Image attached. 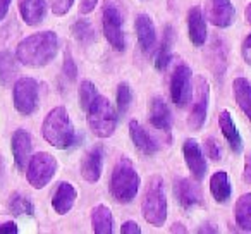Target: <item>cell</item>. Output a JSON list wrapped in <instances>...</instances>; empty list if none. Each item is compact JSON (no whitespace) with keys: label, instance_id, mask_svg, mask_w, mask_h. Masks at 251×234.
<instances>
[{"label":"cell","instance_id":"27","mask_svg":"<svg viewBox=\"0 0 251 234\" xmlns=\"http://www.w3.org/2000/svg\"><path fill=\"white\" fill-rule=\"evenodd\" d=\"M172 42H174V33H172L171 26H165L164 38L157 50V57H155V67L158 71H165L172 59Z\"/></svg>","mask_w":251,"mask_h":234},{"label":"cell","instance_id":"23","mask_svg":"<svg viewBox=\"0 0 251 234\" xmlns=\"http://www.w3.org/2000/svg\"><path fill=\"white\" fill-rule=\"evenodd\" d=\"M210 191L217 203H227L232 195V186L230 179L226 171H217L210 179Z\"/></svg>","mask_w":251,"mask_h":234},{"label":"cell","instance_id":"6","mask_svg":"<svg viewBox=\"0 0 251 234\" xmlns=\"http://www.w3.org/2000/svg\"><path fill=\"white\" fill-rule=\"evenodd\" d=\"M57 172V160L53 155L47 152H38L33 157H29V162L26 165V179L35 189H42L52 181V178Z\"/></svg>","mask_w":251,"mask_h":234},{"label":"cell","instance_id":"28","mask_svg":"<svg viewBox=\"0 0 251 234\" xmlns=\"http://www.w3.org/2000/svg\"><path fill=\"white\" fill-rule=\"evenodd\" d=\"M16 74H18L16 57L9 50H2L0 52V84H4V86L11 84Z\"/></svg>","mask_w":251,"mask_h":234},{"label":"cell","instance_id":"45","mask_svg":"<svg viewBox=\"0 0 251 234\" xmlns=\"http://www.w3.org/2000/svg\"><path fill=\"white\" fill-rule=\"evenodd\" d=\"M4 176V160H2V155H0V179Z\"/></svg>","mask_w":251,"mask_h":234},{"label":"cell","instance_id":"17","mask_svg":"<svg viewBox=\"0 0 251 234\" xmlns=\"http://www.w3.org/2000/svg\"><path fill=\"white\" fill-rule=\"evenodd\" d=\"M76 198H77V191L71 182H67V181L59 182V186H57L55 193H53V198H52L53 210H55L57 213H60V215H66L74 207Z\"/></svg>","mask_w":251,"mask_h":234},{"label":"cell","instance_id":"22","mask_svg":"<svg viewBox=\"0 0 251 234\" xmlns=\"http://www.w3.org/2000/svg\"><path fill=\"white\" fill-rule=\"evenodd\" d=\"M129 134L133 140L134 147L145 155H153L157 154V143L153 141V138L148 134V131L141 126L138 121H131L129 123Z\"/></svg>","mask_w":251,"mask_h":234},{"label":"cell","instance_id":"12","mask_svg":"<svg viewBox=\"0 0 251 234\" xmlns=\"http://www.w3.org/2000/svg\"><path fill=\"white\" fill-rule=\"evenodd\" d=\"M174 195L182 208H193L203 202L201 189H200L196 179L193 181L188 178H177L174 184Z\"/></svg>","mask_w":251,"mask_h":234},{"label":"cell","instance_id":"43","mask_svg":"<svg viewBox=\"0 0 251 234\" xmlns=\"http://www.w3.org/2000/svg\"><path fill=\"white\" fill-rule=\"evenodd\" d=\"M186 226H182V224H179V222H176L174 226L171 227V233H186Z\"/></svg>","mask_w":251,"mask_h":234},{"label":"cell","instance_id":"7","mask_svg":"<svg viewBox=\"0 0 251 234\" xmlns=\"http://www.w3.org/2000/svg\"><path fill=\"white\" fill-rule=\"evenodd\" d=\"M101 23H103V35L107 38V42L110 43L114 50L122 52L126 49L124 21H122L121 9L112 0H105L103 12H101Z\"/></svg>","mask_w":251,"mask_h":234},{"label":"cell","instance_id":"31","mask_svg":"<svg viewBox=\"0 0 251 234\" xmlns=\"http://www.w3.org/2000/svg\"><path fill=\"white\" fill-rule=\"evenodd\" d=\"M97 97H98V93H97V88H95V84L91 83V81H88V79L81 81V86H79L81 108H83V110H88V107L93 104V100Z\"/></svg>","mask_w":251,"mask_h":234},{"label":"cell","instance_id":"9","mask_svg":"<svg viewBox=\"0 0 251 234\" xmlns=\"http://www.w3.org/2000/svg\"><path fill=\"white\" fill-rule=\"evenodd\" d=\"M208 102H210V84L203 76L196 79L195 86V98H193L191 114H189V128L195 131L201 130L206 121V112H208Z\"/></svg>","mask_w":251,"mask_h":234},{"label":"cell","instance_id":"14","mask_svg":"<svg viewBox=\"0 0 251 234\" xmlns=\"http://www.w3.org/2000/svg\"><path fill=\"white\" fill-rule=\"evenodd\" d=\"M12 155H14V162L16 167L19 171H26V165L29 162V157H31V134L26 130H16L14 134H12Z\"/></svg>","mask_w":251,"mask_h":234},{"label":"cell","instance_id":"2","mask_svg":"<svg viewBox=\"0 0 251 234\" xmlns=\"http://www.w3.org/2000/svg\"><path fill=\"white\" fill-rule=\"evenodd\" d=\"M42 134L53 148L66 150L76 141V131L71 123L66 107H55L47 114L42 126Z\"/></svg>","mask_w":251,"mask_h":234},{"label":"cell","instance_id":"25","mask_svg":"<svg viewBox=\"0 0 251 234\" xmlns=\"http://www.w3.org/2000/svg\"><path fill=\"white\" fill-rule=\"evenodd\" d=\"M91 226L97 234H110L114 231V219H112V212L107 205L100 203L91 210Z\"/></svg>","mask_w":251,"mask_h":234},{"label":"cell","instance_id":"15","mask_svg":"<svg viewBox=\"0 0 251 234\" xmlns=\"http://www.w3.org/2000/svg\"><path fill=\"white\" fill-rule=\"evenodd\" d=\"M101 169H103V150L101 147H93L81 162V176L84 181L97 182L101 178Z\"/></svg>","mask_w":251,"mask_h":234},{"label":"cell","instance_id":"5","mask_svg":"<svg viewBox=\"0 0 251 234\" xmlns=\"http://www.w3.org/2000/svg\"><path fill=\"white\" fill-rule=\"evenodd\" d=\"M88 124L98 138H110L117 126V117H115V108L107 97L98 95L93 104L88 107Z\"/></svg>","mask_w":251,"mask_h":234},{"label":"cell","instance_id":"32","mask_svg":"<svg viewBox=\"0 0 251 234\" xmlns=\"http://www.w3.org/2000/svg\"><path fill=\"white\" fill-rule=\"evenodd\" d=\"M131 102H133V90H131L129 84L121 83L117 88V102H115V104H117L119 112L124 114V112L131 107Z\"/></svg>","mask_w":251,"mask_h":234},{"label":"cell","instance_id":"8","mask_svg":"<svg viewBox=\"0 0 251 234\" xmlns=\"http://www.w3.org/2000/svg\"><path fill=\"white\" fill-rule=\"evenodd\" d=\"M12 98H14V107L19 114L31 115L38 108V81L33 79V78H19L14 83V88H12Z\"/></svg>","mask_w":251,"mask_h":234},{"label":"cell","instance_id":"33","mask_svg":"<svg viewBox=\"0 0 251 234\" xmlns=\"http://www.w3.org/2000/svg\"><path fill=\"white\" fill-rule=\"evenodd\" d=\"M62 71L66 74V78L69 81H74L77 78V67H76V62H74L73 55L69 52H66L64 55V66H62Z\"/></svg>","mask_w":251,"mask_h":234},{"label":"cell","instance_id":"11","mask_svg":"<svg viewBox=\"0 0 251 234\" xmlns=\"http://www.w3.org/2000/svg\"><path fill=\"white\" fill-rule=\"evenodd\" d=\"M205 14L206 19L217 28H229L236 18V9H234L230 0H206L205 2Z\"/></svg>","mask_w":251,"mask_h":234},{"label":"cell","instance_id":"29","mask_svg":"<svg viewBox=\"0 0 251 234\" xmlns=\"http://www.w3.org/2000/svg\"><path fill=\"white\" fill-rule=\"evenodd\" d=\"M9 210L14 215H33L35 213V207L28 200V196L21 195V193H14L9 198Z\"/></svg>","mask_w":251,"mask_h":234},{"label":"cell","instance_id":"19","mask_svg":"<svg viewBox=\"0 0 251 234\" xmlns=\"http://www.w3.org/2000/svg\"><path fill=\"white\" fill-rule=\"evenodd\" d=\"M188 33L195 47H203L206 42V23L203 12L198 7L189 9L188 12Z\"/></svg>","mask_w":251,"mask_h":234},{"label":"cell","instance_id":"24","mask_svg":"<svg viewBox=\"0 0 251 234\" xmlns=\"http://www.w3.org/2000/svg\"><path fill=\"white\" fill-rule=\"evenodd\" d=\"M232 91L237 105L251 123V81L246 78H236L232 83Z\"/></svg>","mask_w":251,"mask_h":234},{"label":"cell","instance_id":"38","mask_svg":"<svg viewBox=\"0 0 251 234\" xmlns=\"http://www.w3.org/2000/svg\"><path fill=\"white\" fill-rule=\"evenodd\" d=\"M243 57L248 64H251V35L243 42Z\"/></svg>","mask_w":251,"mask_h":234},{"label":"cell","instance_id":"30","mask_svg":"<svg viewBox=\"0 0 251 234\" xmlns=\"http://www.w3.org/2000/svg\"><path fill=\"white\" fill-rule=\"evenodd\" d=\"M73 35L81 43H93L95 42V29L86 19H77L73 25Z\"/></svg>","mask_w":251,"mask_h":234},{"label":"cell","instance_id":"42","mask_svg":"<svg viewBox=\"0 0 251 234\" xmlns=\"http://www.w3.org/2000/svg\"><path fill=\"white\" fill-rule=\"evenodd\" d=\"M198 233H219V229L212 224H205V227H198Z\"/></svg>","mask_w":251,"mask_h":234},{"label":"cell","instance_id":"44","mask_svg":"<svg viewBox=\"0 0 251 234\" xmlns=\"http://www.w3.org/2000/svg\"><path fill=\"white\" fill-rule=\"evenodd\" d=\"M244 16H246V21L251 25V2L246 5V9H244Z\"/></svg>","mask_w":251,"mask_h":234},{"label":"cell","instance_id":"21","mask_svg":"<svg viewBox=\"0 0 251 234\" xmlns=\"http://www.w3.org/2000/svg\"><path fill=\"white\" fill-rule=\"evenodd\" d=\"M19 12L26 25L36 26L45 18L47 2L45 0H19Z\"/></svg>","mask_w":251,"mask_h":234},{"label":"cell","instance_id":"10","mask_svg":"<svg viewBox=\"0 0 251 234\" xmlns=\"http://www.w3.org/2000/svg\"><path fill=\"white\" fill-rule=\"evenodd\" d=\"M171 98L177 107H186L191 98V69L179 64L171 78Z\"/></svg>","mask_w":251,"mask_h":234},{"label":"cell","instance_id":"36","mask_svg":"<svg viewBox=\"0 0 251 234\" xmlns=\"http://www.w3.org/2000/svg\"><path fill=\"white\" fill-rule=\"evenodd\" d=\"M121 233L122 234H140L141 229H140V226H138V224L134 222V220H127V222L122 224Z\"/></svg>","mask_w":251,"mask_h":234},{"label":"cell","instance_id":"37","mask_svg":"<svg viewBox=\"0 0 251 234\" xmlns=\"http://www.w3.org/2000/svg\"><path fill=\"white\" fill-rule=\"evenodd\" d=\"M98 5V0H81L79 12L81 14H90L95 11V7Z\"/></svg>","mask_w":251,"mask_h":234},{"label":"cell","instance_id":"40","mask_svg":"<svg viewBox=\"0 0 251 234\" xmlns=\"http://www.w3.org/2000/svg\"><path fill=\"white\" fill-rule=\"evenodd\" d=\"M244 181L251 182V155H248L244 160Z\"/></svg>","mask_w":251,"mask_h":234},{"label":"cell","instance_id":"20","mask_svg":"<svg viewBox=\"0 0 251 234\" xmlns=\"http://www.w3.org/2000/svg\"><path fill=\"white\" fill-rule=\"evenodd\" d=\"M150 123L153 128L164 131V133L171 131V126H172L171 110H169L167 104H165L160 97L151 98V102H150Z\"/></svg>","mask_w":251,"mask_h":234},{"label":"cell","instance_id":"3","mask_svg":"<svg viewBox=\"0 0 251 234\" xmlns=\"http://www.w3.org/2000/svg\"><path fill=\"white\" fill-rule=\"evenodd\" d=\"M141 179L129 158H121L110 176V195L119 203H131L138 195Z\"/></svg>","mask_w":251,"mask_h":234},{"label":"cell","instance_id":"39","mask_svg":"<svg viewBox=\"0 0 251 234\" xmlns=\"http://www.w3.org/2000/svg\"><path fill=\"white\" fill-rule=\"evenodd\" d=\"M0 233L14 234V233H18V226H16V222H2L0 224Z\"/></svg>","mask_w":251,"mask_h":234},{"label":"cell","instance_id":"41","mask_svg":"<svg viewBox=\"0 0 251 234\" xmlns=\"http://www.w3.org/2000/svg\"><path fill=\"white\" fill-rule=\"evenodd\" d=\"M12 0H0V21L7 16L9 12V5H11Z\"/></svg>","mask_w":251,"mask_h":234},{"label":"cell","instance_id":"34","mask_svg":"<svg viewBox=\"0 0 251 234\" xmlns=\"http://www.w3.org/2000/svg\"><path fill=\"white\" fill-rule=\"evenodd\" d=\"M74 5V0H50V7L55 16H66Z\"/></svg>","mask_w":251,"mask_h":234},{"label":"cell","instance_id":"26","mask_svg":"<svg viewBox=\"0 0 251 234\" xmlns=\"http://www.w3.org/2000/svg\"><path fill=\"white\" fill-rule=\"evenodd\" d=\"M234 217H236V224L239 229L251 233V193L239 196L234 207Z\"/></svg>","mask_w":251,"mask_h":234},{"label":"cell","instance_id":"4","mask_svg":"<svg viewBox=\"0 0 251 234\" xmlns=\"http://www.w3.org/2000/svg\"><path fill=\"white\" fill-rule=\"evenodd\" d=\"M145 220L151 226H164L167 220V196H165L164 179L160 176H151L145 188L143 203H141Z\"/></svg>","mask_w":251,"mask_h":234},{"label":"cell","instance_id":"18","mask_svg":"<svg viewBox=\"0 0 251 234\" xmlns=\"http://www.w3.org/2000/svg\"><path fill=\"white\" fill-rule=\"evenodd\" d=\"M219 126H220V131H222L224 138H226L227 145L230 147V150H232L234 154H241V152H243V138H241L239 131H237L236 124H234L230 112H227V110L220 112Z\"/></svg>","mask_w":251,"mask_h":234},{"label":"cell","instance_id":"13","mask_svg":"<svg viewBox=\"0 0 251 234\" xmlns=\"http://www.w3.org/2000/svg\"><path fill=\"white\" fill-rule=\"evenodd\" d=\"M182 155H184L186 165L191 171V176L200 182L206 174V160L203 157V152L200 148L198 141L188 138L182 145Z\"/></svg>","mask_w":251,"mask_h":234},{"label":"cell","instance_id":"35","mask_svg":"<svg viewBox=\"0 0 251 234\" xmlns=\"http://www.w3.org/2000/svg\"><path fill=\"white\" fill-rule=\"evenodd\" d=\"M205 152L213 162L220 160V148H219V143H217L215 138H206L205 140Z\"/></svg>","mask_w":251,"mask_h":234},{"label":"cell","instance_id":"1","mask_svg":"<svg viewBox=\"0 0 251 234\" xmlns=\"http://www.w3.org/2000/svg\"><path fill=\"white\" fill-rule=\"evenodd\" d=\"M59 52V38L53 31H40L26 36L16 49V59L29 67H42L52 62Z\"/></svg>","mask_w":251,"mask_h":234},{"label":"cell","instance_id":"16","mask_svg":"<svg viewBox=\"0 0 251 234\" xmlns=\"http://www.w3.org/2000/svg\"><path fill=\"white\" fill-rule=\"evenodd\" d=\"M134 26H136V36L141 50L145 53H151V50L155 49V43H157V29H155L151 18L148 14H140L136 18Z\"/></svg>","mask_w":251,"mask_h":234}]
</instances>
